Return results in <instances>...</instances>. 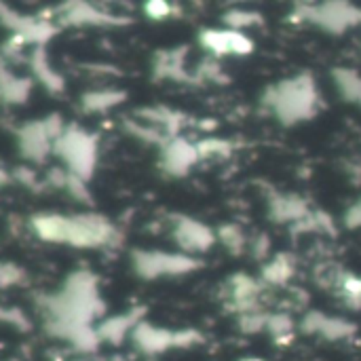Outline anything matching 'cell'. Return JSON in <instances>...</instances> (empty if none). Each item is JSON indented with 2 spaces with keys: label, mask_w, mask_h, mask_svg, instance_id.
Returning <instances> with one entry per match:
<instances>
[{
  "label": "cell",
  "mask_w": 361,
  "mask_h": 361,
  "mask_svg": "<svg viewBox=\"0 0 361 361\" xmlns=\"http://www.w3.org/2000/svg\"><path fill=\"white\" fill-rule=\"evenodd\" d=\"M262 104L286 127L311 121L319 108V91L315 78L311 74L283 78L264 91Z\"/></svg>",
  "instance_id": "6da1fadb"
},
{
  "label": "cell",
  "mask_w": 361,
  "mask_h": 361,
  "mask_svg": "<svg viewBox=\"0 0 361 361\" xmlns=\"http://www.w3.org/2000/svg\"><path fill=\"white\" fill-rule=\"evenodd\" d=\"M32 231L53 243H68L74 247H97L114 237V228L99 216L87 214L76 218L63 216H36Z\"/></svg>",
  "instance_id": "7a4b0ae2"
},
{
  "label": "cell",
  "mask_w": 361,
  "mask_h": 361,
  "mask_svg": "<svg viewBox=\"0 0 361 361\" xmlns=\"http://www.w3.org/2000/svg\"><path fill=\"white\" fill-rule=\"evenodd\" d=\"M57 154L68 163L70 167V173L80 178V180H87L95 167V140L76 129V127H70V129H63V133L53 142Z\"/></svg>",
  "instance_id": "3957f363"
},
{
  "label": "cell",
  "mask_w": 361,
  "mask_h": 361,
  "mask_svg": "<svg viewBox=\"0 0 361 361\" xmlns=\"http://www.w3.org/2000/svg\"><path fill=\"white\" fill-rule=\"evenodd\" d=\"M201 267V262L186 254L167 252H133V269L144 279H157L165 275H186Z\"/></svg>",
  "instance_id": "277c9868"
},
{
  "label": "cell",
  "mask_w": 361,
  "mask_h": 361,
  "mask_svg": "<svg viewBox=\"0 0 361 361\" xmlns=\"http://www.w3.org/2000/svg\"><path fill=\"white\" fill-rule=\"evenodd\" d=\"M311 25H317L328 34L341 36L347 30L361 25V8L351 2H341V0L315 4Z\"/></svg>",
  "instance_id": "5b68a950"
},
{
  "label": "cell",
  "mask_w": 361,
  "mask_h": 361,
  "mask_svg": "<svg viewBox=\"0 0 361 361\" xmlns=\"http://www.w3.org/2000/svg\"><path fill=\"white\" fill-rule=\"evenodd\" d=\"M201 47L209 51L214 57H226V55H250L254 51V40L245 32L228 30V27H209L199 34Z\"/></svg>",
  "instance_id": "8992f818"
},
{
  "label": "cell",
  "mask_w": 361,
  "mask_h": 361,
  "mask_svg": "<svg viewBox=\"0 0 361 361\" xmlns=\"http://www.w3.org/2000/svg\"><path fill=\"white\" fill-rule=\"evenodd\" d=\"M173 239L184 250V254L190 256V254H203L212 250V245L216 243V233L199 220L180 216L176 218Z\"/></svg>",
  "instance_id": "52a82bcc"
},
{
  "label": "cell",
  "mask_w": 361,
  "mask_h": 361,
  "mask_svg": "<svg viewBox=\"0 0 361 361\" xmlns=\"http://www.w3.org/2000/svg\"><path fill=\"white\" fill-rule=\"evenodd\" d=\"M302 334L309 336H322L326 341H347L355 334V324L343 319V317H330L322 311H309L300 319Z\"/></svg>",
  "instance_id": "ba28073f"
},
{
  "label": "cell",
  "mask_w": 361,
  "mask_h": 361,
  "mask_svg": "<svg viewBox=\"0 0 361 361\" xmlns=\"http://www.w3.org/2000/svg\"><path fill=\"white\" fill-rule=\"evenodd\" d=\"M311 214L307 201L292 192H275L269 197V218L275 224H296Z\"/></svg>",
  "instance_id": "9c48e42d"
},
{
  "label": "cell",
  "mask_w": 361,
  "mask_h": 361,
  "mask_svg": "<svg viewBox=\"0 0 361 361\" xmlns=\"http://www.w3.org/2000/svg\"><path fill=\"white\" fill-rule=\"evenodd\" d=\"M197 161H199V154H197L195 144H190L186 140H171L165 144L163 165H165L167 173L178 176V178L186 176Z\"/></svg>",
  "instance_id": "30bf717a"
},
{
  "label": "cell",
  "mask_w": 361,
  "mask_h": 361,
  "mask_svg": "<svg viewBox=\"0 0 361 361\" xmlns=\"http://www.w3.org/2000/svg\"><path fill=\"white\" fill-rule=\"evenodd\" d=\"M133 341L144 353L157 355V353H163V351L176 347V332L154 328L148 324H137L133 328Z\"/></svg>",
  "instance_id": "8fae6325"
},
{
  "label": "cell",
  "mask_w": 361,
  "mask_h": 361,
  "mask_svg": "<svg viewBox=\"0 0 361 361\" xmlns=\"http://www.w3.org/2000/svg\"><path fill=\"white\" fill-rule=\"evenodd\" d=\"M294 273H296V258L288 252H279L271 260L264 262L260 279H262V286L283 288L290 283Z\"/></svg>",
  "instance_id": "7c38bea8"
},
{
  "label": "cell",
  "mask_w": 361,
  "mask_h": 361,
  "mask_svg": "<svg viewBox=\"0 0 361 361\" xmlns=\"http://www.w3.org/2000/svg\"><path fill=\"white\" fill-rule=\"evenodd\" d=\"M19 137H21V150H23V154L30 157V159H36V161L44 159L47 152L53 146V140L47 133L44 123H32V125L23 127L19 131Z\"/></svg>",
  "instance_id": "4fadbf2b"
},
{
  "label": "cell",
  "mask_w": 361,
  "mask_h": 361,
  "mask_svg": "<svg viewBox=\"0 0 361 361\" xmlns=\"http://www.w3.org/2000/svg\"><path fill=\"white\" fill-rule=\"evenodd\" d=\"M137 319H140V313H137V311H131V313L121 315V317H110V319H106V322L95 330V334H97L99 341H108V343L118 345L129 332H133V328L140 324Z\"/></svg>",
  "instance_id": "5bb4252c"
},
{
  "label": "cell",
  "mask_w": 361,
  "mask_h": 361,
  "mask_svg": "<svg viewBox=\"0 0 361 361\" xmlns=\"http://www.w3.org/2000/svg\"><path fill=\"white\" fill-rule=\"evenodd\" d=\"M332 80L345 102L361 104V74L357 70L338 66L332 70Z\"/></svg>",
  "instance_id": "9a60e30c"
},
{
  "label": "cell",
  "mask_w": 361,
  "mask_h": 361,
  "mask_svg": "<svg viewBox=\"0 0 361 361\" xmlns=\"http://www.w3.org/2000/svg\"><path fill=\"white\" fill-rule=\"evenodd\" d=\"M296 322L290 313H269L267 322V332L279 343V341H290L294 336Z\"/></svg>",
  "instance_id": "2e32d148"
},
{
  "label": "cell",
  "mask_w": 361,
  "mask_h": 361,
  "mask_svg": "<svg viewBox=\"0 0 361 361\" xmlns=\"http://www.w3.org/2000/svg\"><path fill=\"white\" fill-rule=\"evenodd\" d=\"M216 239H220L222 245L228 252H233V254H241L247 247V237L241 231V226H237V224H224V226H220L218 233H216Z\"/></svg>",
  "instance_id": "e0dca14e"
},
{
  "label": "cell",
  "mask_w": 361,
  "mask_h": 361,
  "mask_svg": "<svg viewBox=\"0 0 361 361\" xmlns=\"http://www.w3.org/2000/svg\"><path fill=\"white\" fill-rule=\"evenodd\" d=\"M264 19L260 13L256 11H245V8H231L226 15H224V23L228 30H237V32H243L245 27H254V25H260Z\"/></svg>",
  "instance_id": "ac0fdd59"
},
{
  "label": "cell",
  "mask_w": 361,
  "mask_h": 361,
  "mask_svg": "<svg viewBox=\"0 0 361 361\" xmlns=\"http://www.w3.org/2000/svg\"><path fill=\"white\" fill-rule=\"evenodd\" d=\"M338 294L349 309H361V277L345 273L338 286Z\"/></svg>",
  "instance_id": "d6986e66"
},
{
  "label": "cell",
  "mask_w": 361,
  "mask_h": 361,
  "mask_svg": "<svg viewBox=\"0 0 361 361\" xmlns=\"http://www.w3.org/2000/svg\"><path fill=\"white\" fill-rule=\"evenodd\" d=\"M197 146L199 161L201 159H228L231 157V144L226 140H203Z\"/></svg>",
  "instance_id": "ffe728a7"
},
{
  "label": "cell",
  "mask_w": 361,
  "mask_h": 361,
  "mask_svg": "<svg viewBox=\"0 0 361 361\" xmlns=\"http://www.w3.org/2000/svg\"><path fill=\"white\" fill-rule=\"evenodd\" d=\"M343 275H345V273H343L336 264L326 262V264L317 267V271H315V281H317V286H322V288H326V290H338V286H341V281H343Z\"/></svg>",
  "instance_id": "44dd1931"
},
{
  "label": "cell",
  "mask_w": 361,
  "mask_h": 361,
  "mask_svg": "<svg viewBox=\"0 0 361 361\" xmlns=\"http://www.w3.org/2000/svg\"><path fill=\"white\" fill-rule=\"evenodd\" d=\"M267 322H269V313H264L262 309H260V311H250V313L239 315V328H241V332H245V334L264 332V330H267Z\"/></svg>",
  "instance_id": "7402d4cb"
},
{
  "label": "cell",
  "mask_w": 361,
  "mask_h": 361,
  "mask_svg": "<svg viewBox=\"0 0 361 361\" xmlns=\"http://www.w3.org/2000/svg\"><path fill=\"white\" fill-rule=\"evenodd\" d=\"M34 70H36L38 78H40L49 89H61V78L49 68V63L44 61L42 55H36V57H34Z\"/></svg>",
  "instance_id": "603a6c76"
},
{
  "label": "cell",
  "mask_w": 361,
  "mask_h": 361,
  "mask_svg": "<svg viewBox=\"0 0 361 361\" xmlns=\"http://www.w3.org/2000/svg\"><path fill=\"white\" fill-rule=\"evenodd\" d=\"M144 13H146L150 19L161 21V19L171 17V15L176 13V8H173L169 2H165V0H148V2L144 4Z\"/></svg>",
  "instance_id": "cb8c5ba5"
},
{
  "label": "cell",
  "mask_w": 361,
  "mask_h": 361,
  "mask_svg": "<svg viewBox=\"0 0 361 361\" xmlns=\"http://www.w3.org/2000/svg\"><path fill=\"white\" fill-rule=\"evenodd\" d=\"M123 99V95L121 93H91L89 97H87V106L91 108V110H104V108H108V106H112V104H116V102H121Z\"/></svg>",
  "instance_id": "d4e9b609"
},
{
  "label": "cell",
  "mask_w": 361,
  "mask_h": 361,
  "mask_svg": "<svg viewBox=\"0 0 361 361\" xmlns=\"http://www.w3.org/2000/svg\"><path fill=\"white\" fill-rule=\"evenodd\" d=\"M250 247H252L254 258H258V260H264V262H267V258H269V250H271V239H269V235H267V233H260V235L254 239V243H252Z\"/></svg>",
  "instance_id": "484cf974"
},
{
  "label": "cell",
  "mask_w": 361,
  "mask_h": 361,
  "mask_svg": "<svg viewBox=\"0 0 361 361\" xmlns=\"http://www.w3.org/2000/svg\"><path fill=\"white\" fill-rule=\"evenodd\" d=\"M345 226H347L349 231H357V228H361V197L355 203H351V205L347 207V212H345Z\"/></svg>",
  "instance_id": "4316f807"
},
{
  "label": "cell",
  "mask_w": 361,
  "mask_h": 361,
  "mask_svg": "<svg viewBox=\"0 0 361 361\" xmlns=\"http://www.w3.org/2000/svg\"><path fill=\"white\" fill-rule=\"evenodd\" d=\"M21 277V271L15 269L13 264H0V286H11V283H17Z\"/></svg>",
  "instance_id": "83f0119b"
},
{
  "label": "cell",
  "mask_w": 361,
  "mask_h": 361,
  "mask_svg": "<svg viewBox=\"0 0 361 361\" xmlns=\"http://www.w3.org/2000/svg\"><path fill=\"white\" fill-rule=\"evenodd\" d=\"M2 182H4V173L0 171V184H2Z\"/></svg>",
  "instance_id": "f1b7e54d"
},
{
  "label": "cell",
  "mask_w": 361,
  "mask_h": 361,
  "mask_svg": "<svg viewBox=\"0 0 361 361\" xmlns=\"http://www.w3.org/2000/svg\"><path fill=\"white\" fill-rule=\"evenodd\" d=\"M112 361H125V360H118V357H114V360H112Z\"/></svg>",
  "instance_id": "f546056e"
}]
</instances>
